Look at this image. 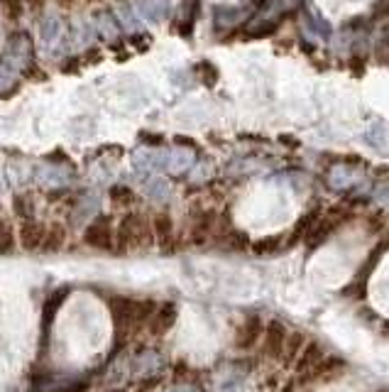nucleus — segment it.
I'll use <instances>...</instances> for the list:
<instances>
[{
    "label": "nucleus",
    "instance_id": "f257e3e1",
    "mask_svg": "<svg viewBox=\"0 0 389 392\" xmlns=\"http://www.w3.org/2000/svg\"><path fill=\"white\" fill-rule=\"evenodd\" d=\"M110 312H113L115 322L118 324H140L152 319V314L157 312V304L152 299H130V297H115L110 302Z\"/></svg>",
    "mask_w": 389,
    "mask_h": 392
},
{
    "label": "nucleus",
    "instance_id": "f03ea898",
    "mask_svg": "<svg viewBox=\"0 0 389 392\" xmlns=\"http://www.w3.org/2000/svg\"><path fill=\"white\" fill-rule=\"evenodd\" d=\"M345 213L340 211V209H333V211H328L326 216L319 218V223L314 226V231L309 233V238H306V246H309V250H316V248H321L326 241H328L330 236L335 233V228L343 223Z\"/></svg>",
    "mask_w": 389,
    "mask_h": 392
},
{
    "label": "nucleus",
    "instance_id": "7ed1b4c3",
    "mask_svg": "<svg viewBox=\"0 0 389 392\" xmlns=\"http://www.w3.org/2000/svg\"><path fill=\"white\" fill-rule=\"evenodd\" d=\"M265 336V322L257 317V314H250V317L243 319V324L235 331V346L240 351H250V348L257 346L259 338Z\"/></svg>",
    "mask_w": 389,
    "mask_h": 392
},
{
    "label": "nucleus",
    "instance_id": "20e7f679",
    "mask_svg": "<svg viewBox=\"0 0 389 392\" xmlns=\"http://www.w3.org/2000/svg\"><path fill=\"white\" fill-rule=\"evenodd\" d=\"M287 338H289V331H287V326L280 322V319L267 322L265 324V336H262V341H265V356L272 358V361H277V358L282 361Z\"/></svg>",
    "mask_w": 389,
    "mask_h": 392
},
{
    "label": "nucleus",
    "instance_id": "39448f33",
    "mask_svg": "<svg viewBox=\"0 0 389 392\" xmlns=\"http://www.w3.org/2000/svg\"><path fill=\"white\" fill-rule=\"evenodd\" d=\"M152 238V231L142 216H125L120 221V241L125 246H142Z\"/></svg>",
    "mask_w": 389,
    "mask_h": 392
},
{
    "label": "nucleus",
    "instance_id": "423d86ee",
    "mask_svg": "<svg viewBox=\"0 0 389 392\" xmlns=\"http://www.w3.org/2000/svg\"><path fill=\"white\" fill-rule=\"evenodd\" d=\"M84 241L86 246L91 248H110V243H113V228H110V221L108 218H96L93 223H89L84 231Z\"/></svg>",
    "mask_w": 389,
    "mask_h": 392
},
{
    "label": "nucleus",
    "instance_id": "0eeeda50",
    "mask_svg": "<svg viewBox=\"0 0 389 392\" xmlns=\"http://www.w3.org/2000/svg\"><path fill=\"white\" fill-rule=\"evenodd\" d=\"M176 324V307L171 302L157 307V312L150 319V333L152 336H165L171 326Z\"/></svg>",
    "mask_w": 389,
    "mask_h": 392
},
{
    "label": "nucleus",
    "instance_id": "6e6552de",
    "mask_svg": "<svg viewBox=\"0 0 389 392\" xmlns=\"http://www.w3.org/2000/svg\"><path fill=\"white\" fill-rule=\"evenodd\" d=\"M323 356H326V351L319 346V343H316V341H306V346L301 348L299 358H296V363H294L296 375H304V372H309L311 368H314Z\"/></svg>",
    "mask_w": 389,
    "mask_h": 392
},
{
    "label": "nucleus",
    "instance_id": "1a4fd4ad",
    "mask_svg": "<svg viewBox=\"0 0 389 392\" xmlns=\"http://www.w3.org/2000/svg\"><path fill=\"white\" fill-rule=\"evenodd\" d=\"M45 238H47V231H45V226H42L40 221H35V218H27V221H22L20 241H22V246H25L27 250H35V248H40L42 243H45Z\"/></svg>",
    "mask_w": 389,
    "mask_h": 392
},
{
    "label": "nucleus",
    "instance_id": "9d476101",
    "mask_svg": "<svg viewBox=\"0 0 389 392\" xmlns=\"http://www.w3.org/2000/svg\"><path fill=\"white\" fill-rule=\"evenodd\" d=\"M162 363L165 361H162L160 353L147 348V351H140L135 356V361H132V372H135V375H155L162 368Z\"/></svg>",
    "mask_w": 389,
    "mask_h": 392
},
{
    "label": "nucleus",
    "instance_id": "9b49d317",
    "mask_svg": "<svg viewBox=\"0 0 389 392\" xmlns=\"http://www.w3.org/2000/svg\"><path fill=\"white\" fill-rule=\"evenodd\" d=\"M66 294H69V289L66 287H59V289L52 294L49 299L45 302V309H42V331H49L52 329V324H54V317H56V312L61 309V304H64V299H66Z\"/></svg>",
    "mask_w": 389,
    "mask_h": 392
},
{
    "label": "nucleus",
    "instance_id": "f8f14e48",
    "mask_svg": "<svg viewBox=\"0 0 389 392\" xmlns=\"http://www.w3.org/2000/svg\"><path fill=\"white\" fill-rule=\"evenodd\" d=\"M30 52H32L30 37H27V35H15L10 40V47H8V59H10L15 66H25L27 61H30V56H32Z\"/></svg>",
    "mask_w": 389,
    "mask_h": 392
},
{
    "label": "nucleus",
    "instance_id": "ddd939ff",
    "mask_svg": "<svg viewBox=\"0 0 389 392\" xmlns=\"http://www.w3.org/2000/svg\"><path fill=\"white\" fill-rule=\"evenodd\" d=\"M42 186H64L69 181V172H64V167H42L40 174H37Z\"/></svg>",
    "mask_w": 389,
    "mask_h": 392
},
{
    "label": "nucleus",
    "instance_id": "4468645a",
    "mask_svg": "<svg viewBox=\"0 0 389 392\" xmlns=\"http://www.w3.org/2000/svg\"><path fill=\"white\" fill-rule=\"evenodd\" d=\"M304 346H306L304 333H299V331L289 333V338H287V346H284V353H282V363H284V365H294Z\"/></svg>",
    "mask_w": 389,
    "mask_h": 392
},
{
    "label": "nucleus",
    "instance_id": "2eb2a0df",
    "mask_svg": "<svg viewBox=\"0 0 389 392\" xmlns=\"http://www.w3.org/2000/svg\"><path fill=\"white\" fill-rule=\"evenodd\" d=\"M284 248H289V243L282 241L280 236H270V238H262V241L252 243V250L257 252V255H275V252L284 250Z\"/></svg>",
    "mask_w": 389,
    "mask_h": 392
},
{
    "label": "nucleus",
    "instance_id": "dca6fc26",
    "mask_svg": "<svg viewBox=\"0 0 389 392\" xmlns=\"http://www.w3.org/2000/svg\"><path fill=\"white\" fill-rule=\"evenodd\" d=\"M40 35H42V42H45L47 47H52L56 40H59L61 35V22L56 15H47L45 20H42V27H40Z\"/></svg>",
    "mask_w": 389,
    "mask_h": 392
},
{
    "label": "nucleus",
    "instance_id": "f3484780",
    "mask_svg": "<svg viewBox=\"0 0 389 392\" xmlns=\"http://www.w3.org/2000/svg\"><path fill=\"white\" fill-rule=\"evenodd\" d=\"M191 160H194V155L189 150H176L171 152V157H167V169L171 174H181V172H186L191 167Z\"/></svg>",
    "mask_w": 389,
    "mask_h": 392
},
{
    "label": "nucleus",
    "instance_id": "a211bd4d",
    "mask_svg": "<svg viewBox=\"0 0 389 392\" xmlns=\"http://www.w3.org/2000/svg\"><path fill=\"white\" fill-rule=\"evenodd\" d=\"M152 231H155L157 241H160L162 246H167V243L171 241V236H174V226H171V218L167 216V213H160V216L152 221Z\"/></svg>",
    "mask_w": 389,
    "mask_h": 392
},
{
    "label": "nucleus",
    "instance_id": "6ab92c4d",
    "mask_svg": "<svg viewBox=\"0 0 389 392\" xmlns=\"http://www.w3.org/2000/svg\"><path fill=\"white\" fill-rule=\"evenodd\" d=\"M98 209H100V202L96 199V196H89V199H81V204L76 206V211H74V223H81V221H89L91 216H96L98 213Z\"/></svg>",
    "mask_w": 389,
    "mask_h": 392
},
{
    "label": "nucleus",
    "instance_id": "aec40b11",
    "mask_svg": "<svg viewBox=\"0 0 389 392\" xmlns=\"http://www.w3.org/2000/svg\"><path fill=\"white\" fill-rule=\"evenodd\" d=\"M140 10L152 22H160L167 15V0H140Z\"/></svg>",
    "mask_w": 389,
    "mask_h": 392
},
{
    "label": "nucleus",
    "instance_id": "412c9836",
    "mask_svg": "<svg viewBox=\"0 0 389 392\" xmlns=\"http://www.w3.org/2000/svg\"><path fill=\"white\" fill-rule=\"evenodd\" d=\"M96 25H98V32L103 35V40H113L118 35V22L113 20L110 13H98L96 15Z\"/></svg>",
    "mask_w": 389,
    "mask_h": 392
},
{
    "label": "nucleus",
    "instance_id": "4be33fe9",
    "mask_svg": "<svg viewBox=\"0 0 389 392\" xmlns=\"http://www.w3.org/2000/svg\"><path fill=\"white\" fill-rule=\"evenodd\" d=\"M15 246V236H13V228L8 221H0V255H6V252L13 250Z\"/></svg>",
    "mask_w": 389,
    "mask_h": 392
},
{
    "label": "nucleus",
    "instance_id": "5701e85b",
    "mask_svg": "<svg viewBox=\"0 0 389 392\" xmlns=\"http://www.w3.org/2000/svg\"><path fill=\"white\" fill-rule=\"evenodd\" d=\"M13 206H15V213L20 218H32V211H35V206H32V199L30 196H15V202H13Z\"/></svg>",
    "mask_w": 389,
    "mask_h": 392
},
{
    "label": "nucleus",
    "instance_id": "b1692460",
    "mask_svg": "<svg viewBox=\"0 0 389 392\" xmlns=\"http://www.w3.org/2000/svg\"><path fill=\"white\" fill-rule=\"evenodd\" d=\"M3 10H6L8 20H20L22 10H25V0H0Z\"/></svg>",
    "mask_w": 389,
    "mask_h": 392
},
{
    "label": "nucleus",
    "instance_id": "393cba45",
    "mask_svg": "<svg viewBox=\"0 0 389 392\" xmlns=\"http://www.w3.org/2000/svg\"><path fill=\"white\" fill-rule=\"evenodd\" d=\"M147 194H150L152 199H165V196L169 194V184L162 179H152V184L147 186Z\"/></svg>",
    "mask_w": 389,
    "mask_h": 392
},
{
    "label": "nucleus",
    "instance_id": "a878e982",
    "mask_svg": "<svg viewBox=\"0 0 389 392\" xmlns=\"http://www.w3.org/2000/svg\"><path fill=\"white\" fill-rule=\"evenodd\" d=\"M15 84V74L10 71V66L0 64V93H6L8 89H13Z\"/></svg>",
    "mask_w": 389,
    "mask_h": 392
},
{
    "label": "nucleus",
    "instance_id": "bb28decb",
    "mask_svg": "<svg viewBox=\"0 0 389 392\" xmlns=\"http://www.w3.org/2000/svg\"><path fill=\"white\" fill-rule=\"evenodd\" d=\"M76 32H79V35L74 37L76 40V45H89V40H91V35H93V32H91V27L89 25H76Z\"/></svg>",
    "mask_w": 389,
    "mask_h": 392
},
{
    "label": "nucleus",
    "instance_id": "cd10ccee",
    "mask_svg": "<svg viewBox=\"0 0 389 392\" xmlns=\"http://www.w3.org/2000/svg\"><path fill=\"white\" fill-rule=\"evenodd\" d=\"M113 199H115V202H120V204H128L130 199H132V194H130V189H125V186H115Z\"/></svg>",
    "mask_w": 389,
    "mask_h": 392
},
{
    "label": "nucleus",
    "instance_id": "c85d7f7f",
    "mask_svg": "<svg viewBox=\"0 0 389 392\" xmlns=\"http://www.w3.org/2000/svg\"><path fill=\"white\" fill-rule=\"evenodd\" d=\"M169 392H201L199 385H191V382H181V385H174Z\"/></svg>",
    "mask_w": 389,
    "mask_h": 392
},
{
    "label": "nucleus",
    "instance_id": "c756f323",
    "mask_svg": "<svg viewBox=\"0 0 389 392\" xmlns=\"http://www.w3.org/2000/svg\"><path fill=\"white\" fill-rule=\"evenodd\" d=\"M25 6L32 8V10H40V8L45 6V0H25Z\"/></svg>",
    "mask_w": 389,
    "mask_h": 392
},
{
    "label": "nucleus",
    "instance_id": "7c9ffc66",
    "mask_svg": "<svg viewBox=\"0 0 389 392\" xmlns=\"http://www.w3.org/2000/svg\"><path fill=\"white\" fill-rule=\"evenodd\" d=\"M56 3H59L61 8H66V10H69V8H74L79 0H56Z\"/></svg>",
    "mask_w": 389,
    "mask_h": 392
},
{
    "label": "nucleus",
    "instance_id": "2f4dec72",
    "mask_svg": "<svg viewBox=\"0 0 389 392\" xmlns=\"http://www.w3.org/2000/svg\"><path fill=\"white\" fill-rule=\"evenodd\" d=\"M382 333H387V336H389V319H387V322H382Z\"/></svg>",
    "mask_w": 389,
    "mask_h": 392
},
{
    "label": "nucleus",
    "instance_id": "473e14b6",
    "mask_svg": "<svg viewBox=\"0 0 389 392\" xmlns=\"http://www.w3.org/2000/svg\"><path fill=\"white\" fill-rule=\"evenodd\" d=\"M89 3H96V0H89Z\"/></svg>",
    "mask_w": 389,
    "mask_h": 392
},
{
    "label": "nucleus",
    "instance_id": "72a5a7b5",
    "mask_svg": "<svg viewBox=\"0 0 389 392\" xmlns=\"http://www.w3.org/2000/svg\"><path fill=\"white\" fill-rule=\"evenodd\" d=\"M382 392H384V390H382Z\"/></svg>",
    "mask_w": 389,
    "mask_h": 392
}]
</instances>
